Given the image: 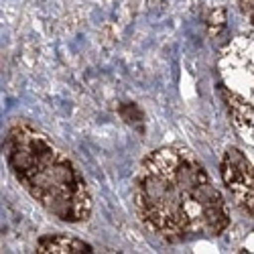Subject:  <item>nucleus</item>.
Returning <instances> with one entry per match:
<instances>
[{
    "mask_svg": "<svg viewBox=\"0 0 254 254\" xmlns=\"http://www.w3.org/2000/svg\"><path fill=\"white\" fill-rule=\"evenodd\" d=\"M12 173L27 191L63 222H83L92 214L88 185L55 142L27 124H14L6 136Z\"/></svg>",
    "mask_w": 254,
    "mask_h": 254,
    "instance_id": "nucleus-1",
    "label": "nucleus"
},
{
    "mask_svg": "<svg viewBox=\"0 0 254 254\" xmlns=\"http://www.w3.org/2000/svg\"><path fill=\"white\" fill-rule=\"evenodd\" d=\"M222 177L236 205L254 216V167L236 146H230L222 159Z\"/></svg>",
    "mask_w": 254,
    "mask_h": 254,
    "instance_id": "nucleus-2",
    "label": "nucleus"
},
{
    "mask_svg": "<svg viewBox=\"0 0 254 254\" xmlns=\"http://www.w3.org/2000/svg\"><path fill=\"white\" fill-rule=\"evenodd\" d=\"M37 252H43V254H79V252H92V246L77 240V238L57 234V236L41 238L37 242Z\"/></svg>",
    "mask_w": 254,
    "mask_h": 254,
    "instance_id": "nucleus-3",
    "label": "nucleus"
},
{
    "mask_svg": "<svg viewBox=\"0 0 254 254\" xmlns=\"http://www.w3.org/2000/svg\"><path fill=\"white\" fill-rule=\"evenodd\" d=\"M226 25V10L222 6L214 8L207 16V29H209V35H218Z\"/></svg>",
    "mask_w": 254,
    "mask_h": 254,
    "instance_id": "nucleus-4",
    "label": "nucleus"
}]
</instances>
